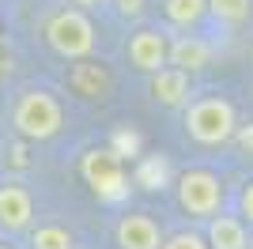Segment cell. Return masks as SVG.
<instances>
[{"mask_svg":"<svg viewBox=\"0 0 253 249\" xmlns=\"http://www.w3.org/2000/svg\"><path fill=\"white\" fill-rule=\"evenodd\" d=\"M64 124V110L57 102V94H49L45 87H23L11 102V128L19 140H31V144H42L53 140Z\"/></svg>","mask_w":253,"mask_h":249,"instance_id":"cell-1","label":"cell"},{"mask_svg":"<svg viewBox=\"0 0 253 249\" xmlns=\"http://www.w3.org/2000/svg\"><path fill=\"white\" fill-rule=\"evenodd\" d=\"M45 42L49 49L64 61H87L98 45V34H95V23L87 11H76V8H57L45 19Z\"/></svg>","mask_w":253,"mask_h":249,"instance_id":"cell-2","label":"cell"},{"mask_svg":"<svg viewBox=\"0 0 253 249\" xmlns=\"http://www.w3.org/2000/svg\"><path fill=\"white\" fill-rule=\"evenodd\" d=\"M238 128V117H234V106L219 94H208V98H197L185 110V132L204 147L227 144Z\"/></svg>","mask_w":253,"mask_h":249,"instance_id":"cell-3","label":"cell"},{"mask_svg":"<svg viewBox=\"0 0 253 249\" xmlns=\"http://www.w3.org/2000/svg\"><path fill=\"white\" fill-rule=\"evenodd\" d=\"M80 174H84L87 189L106 204H117L121 197H128V174L110 147H91L80 159Z\"/></svg>","mask_w":253,"mask_h":249,"instance_id":"cell-4","label":"cell"},{"mask_svg":"<svg viewBox=\"0 0 253 249\" xmlns=\"http://www.w3.org/2000/svg\"><path fill=\"white\" fill-rule=\"evenodd\" d=\"M178 204H181V211H189L197 219H211L223 204L219 177L208 174V170H185L178 177Z\"/></svg>","mask_w":253,"mask_h":249,"instance_id":"cell-5","label":"cell"},{"mask_svg":"<svg viewBox=\"0 0 253 249\" xmlns=\"http://www.w3.org/2000/svg\"><path fill=\"white\" fill-rule=\"evenodd\" d=\"M34 227V197L31 189L15 181V177H4L0 181V230L4 234H23V230Z\"/></svg>","mask_w":253,"mask_h":249,"instance_id":"cell-6","label":"cell"},{"mask_svg":"<svg viewBox=\"0 0 253 249\" xmlns=\"http://www.w3.org/2000/svg\"><path fill=\"white\" fill-rule=\"evenodd\" d=\"M125 53H128V64H132L136 72L155 76V72H163V68H167L170 42H167V34L155 31V27H140V31L128 38Z\"/></svg>","mask_w":253,"mask_h":249,"instance_id":"cell-7","label":"cell"},{"mask_svg":"<svg viewBox=\"0 0 253 249\" xmlns=\"http://www.w3.org/2000/svg\"><path fill=\"white\" fill-rule=\"evenodd\" d=\"M117 249H163V234H159V223L148 211H128V215L117 219L114 227Z\"/></svg>","mask_w":253,"mask_h":249,"instance_id":"cell-8","label":"cell"},{"mask_svg":"<svg viewBox=\"0 0 253 249\" xmlns=\"http://www.w3.org/2000/svg\"><path fill=\"white\" fill-rule=\"evenodd\" d=\"M208 61H211V45L204 38H197V34H181V38L170 42V53H167V64H170V68L193 76V72H201Z\"/></svg>","mask_w":253,"mask_h":249,"instance_id":"cell-9","label":"cell"},{"mask_svg":"<svg viewBox=\"0 0 253 249\" xmlns=\"http://www.w3.org/2000/svg\"><path fill=\"white\" fill-rule=\"evenodd\" d=\"M151 98L163 106H185L189 102V76L167 64L163 72L151 76Z\"/></svg>","mask_w":253,"mask_h":249,"instance_id":"cell-10","label":"cell"},{"mask_svg":"<svg viewBox=\"0 0 253 249\" xmlns=\"http://www.w3.org/2000/svg\"><path fill=\"white\" fill-rule=\"evenodd\" d=\"M208 249H250L246 238V223L234 215H211L208 223Z\"/></svg>","mask_w":253,"mask_h":249,"instance_id":"cell-11","label":"cell"},{"mask_svg":"<svg viewBox=\"0 0 253 249\" xmlns=\"http://www.w3.org/2000/svg\"><path fill=\"white\" fill-rule=\"evenodd\" d=\"M27 249H76V234L61 223H38L27 230Z\"/></svg>","mask_w":253,"mask_h":249,"instance_id":"cell-12","label":"cell"},{"mask_svg":"<svg viewBox=\"0 0 253 249\" xmlns=\"http://www.w3.org/2000/svg\"><path fill=\"white\" fill-rule=\"evenodd\" d=\"M208 11V0H163V15L170 27H197Z\"/></svg>","mask_w":253,"mask_h":249,"instance_id":"cell-13","label":"cell"},{"mask_svg":"<svg viewBox=\"0 0 253 249\" xmlns=\"http://www.w3.org/2000/svg\"><path fill=\"white\" fill-rule=\"evenodd\" d=\"M132 181H136L140 189H148V193H155V189H163L170 181V163L163 155H148L136 163V174H132Z\"/></svg>","mask_w":253,"mask_h":249,"instance_id":"cell-14","label":"cell"},{"mask_svg":"<svg viewBox=\"0 0 253 249\" xmlns=\"http://www.w3.org/2000/svg\"><path fill=\"white\" fill-rule=\"evenodd\" d=\"M68 83H72L80 94H98L106 87V72L98 64H76L72 72H68Z\"/></svg>","mask_w":253,"mask_h":249,"instance_id":"cell-15","label":"cell"},{"mask_svg":"<svg viewBox=\"0 0 253 249\" xmlns=\"http://www.w3.org/2000/svg\"><path fill=\"white\" fill-rule=\"evenodd\" d=\"M208 11L227 27H238L250 19V0H208Z\"/></svg>","mask_w":253,"mask_h":249,"instance_id":"cell-16","label":"cell"},{"mask_svg":"<svg viewBox=\"0 0 253 249\" xmlns=\"http://www.w3.org/2000/svg\"><path fill=\"white\" fill-rule=\"evenodd\" d=\"M106 147H110L117 159H128V155H136V151H140V136L132 132V128H128V132L121 128V132L114 136V144H106Z\"/></svg>","mask_w":253,"mask_h":249,"instance_id":"cell-17","label":"cell"},{"mask_svg":"<svg viewBox=\"0 0 253 249\" xmlns=\"http://www.w3.org/2000/svg\"><path fill=\"white\" fill-rule=\"evenodd\" d=\"M163 249H208V242L201 234H193V230H178V234H170L163 242Z\"/></svg>","mask_w":253,"mask_h":249,"instance_id":"cell-18","label":"cell"},{"mask_svg":"<svg viewBox=\"0 0 253 249\" xmlns=\"http://www.w3.org/2000/svg\"><path fill=\"white\" fill-rule=\"evenodd\" d=\"M121 19H140L144 15V0H106Z\"/></svg>","mask_w":253,"mask_h":249,"instance_id":"cell-19","label":"cell"},{"mask_svg":"<svg viewBox=\"0 0 253 249\" xmlns=\"http://www.w3.org/2000/svg\"><path fill=\"white\" fill-rule=\"evenodd\" d=\"M234 136H238L242 151H250V155H253V124H238V128H234Z\"/></svg>","mask_w":253,"mask_h":249,"instance_id":"cell-20","label":"cell"},{"mask_svg":"<svg viewBox=\"0 0 253 249\" xmlns=\"http://www.w3.org/2000/svg\"><path fill=\"white\" fill-rule=\"evenodd\" d=\"M242 219H250V223H253V181L242 189Z\"/></svg>","mask_w":253,"mask_h":249,"instance_id":"cell-21","label":"cell"},{"mask_svg":"<svg viewBox=\"0 0 253 249\" xmlns=\"http://www.w3.org/2000/svg\"><path fill=\"white\" fill-rule=\"evenodd\" d=\"M76 11H95V8H106V0H72Z\"/></svg>","mask_w":253,"mask_h":249,"instance_id":"cell-22","label":"cell"},{"mask_svg":"<svg viewBox=\"0 0 253 249\" xmlns=\"http://www.w3.org/2000/svg\"><path fill=\"white\" fill-rule=\"evenodd\" d=\"M0 249H11V246H8V242H0Z\"/></svg>","mask_w":253,"mask_h":249,"instance_id":"cell-23","label":"cell"},{"mask_svg":"<svg viewBox=\"0 0 253 249\" xmlns=\"http://www.w3.org/2000/svg\"><path fill=\"white\" fill-rule=\"evenodd\" d=\"M250 249H253V238H250Z\"/></svg>","mask_w":253,"mask_h":249,"instance_id":"cell-24","label":"cell"}]
</instances>
